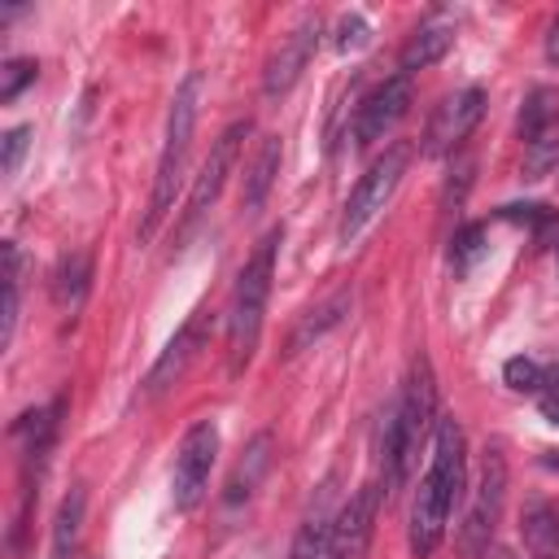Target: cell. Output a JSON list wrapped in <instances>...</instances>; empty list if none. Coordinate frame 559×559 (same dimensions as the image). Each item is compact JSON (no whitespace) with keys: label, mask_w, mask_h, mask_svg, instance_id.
Segmentation results:
<instances>
[{"label":"cell","mask_w":559,"mask_h":559,"mask_svg":"<svg viewBox=\"0 0 559 559\" xmlns=\"http://www.w3.org/2000/svg\"><path fill=\"white\" fill-rule=\"evenodd\" d=\"M463 489H467V441H463V424L454 415H441L437 419V441H432V463L415 489V502H411V555L415 559H428L441 537H445V524L454 515V507L463 502Z\"/></svg>","instance_id":"6da1fadb"},{"label":"cell","mask_w":559,"mask_h":559,"mask_svg":"<svg viewBox=\"0 0 559 559\" xmlns=\"http://www.w3.org/2000/svg\"><path fill=\"white\" fill-rule=\"evenodd\" d=\"M437 380H432V362L419 354L411 362V376L402 384L397 406L384 419V441H380V489L384 498H393L402 489V480L415 467V454L424 445V437L437 428Z\"/></svg>","instance_id":"7a4b0ae2"},{"label":"cell","mask_w":559,"mask_h":559,"mask_svg":"<svg viewBox=\"0 0 559 559\" xmlns=\"http://www.w3.org/2000/svg\"><path fill=\"white\" fill-rule=\"evenodd\" d=\"M280 240H284V227H271L236 275L231 306H227V371L231 376H245V367L253 362V349L262 341V314H266V297H271V280H275Z\"/></svg>","instance_id":"3957f363"},{"label":"cell","mask_w":559,"mask_h":559,"mask_svg":"<svg viewBox=\"0 0 559 559\" xmlns=\"http://www.w3.org/2000/svg\"><path fill=\"white\" fill-rule=\"evenodd\" d=\"M197 109H201V74L192 70V74L175 87V100H170L166 144H162V157H157L148 214H144V223H140V245H148V240H153V231L162 227V218L170 214V205H175V197H179L183 162H188V144H192V131H197Z\"/></svg>","instance_id":"277c9868"},{"label":"cell","mask_w":559,"mask_h":559,"mask_svg":"<svg viewBox=\"0 0 559 559\" xmlns=\"http://www.w3.org/2000/svg\"><path fill=\"white\" fill-rule=\"evenodd\" d=\"M411 157H415V148H411L406 140H393V144L367 166V175L354 183V192H349V201H345V210H341V245H354V240L376 223V214L393 201V192H397V183H402Z\"/></svg>","instance_id":"5b68a950"},{"label":"cell","mask_w":559,"mask_h":559,"mask_svg":"<svg viewBox=\"0 0 559 559\" xmlns=\"http://www.w3.org/2000/svg\"><path fill=\"white\" fill-rule=\"evenodd\" d=\"M502 502H507V459L502 450H485V463H480V480H476V493L467 502V515L459 524V559H485L489 546H493V533H498V520H502Z\"/></svg>","instance_id":"8992f818"},{"label":"cell","mask_w":559,"mask_h":559,"mask_svg":"<svg viewBox=\"0 0 559 559\" xmlns=\"http://www.w3.org/2000/svg\"><path fill=\"white\" fill-rule=\"evenodd\" d=\"M214 459H218V428H214V419H197L183 432L179 454H175V476H170V502H175V511L188 515V511H197L205 502Z\"/></svg>","instance_id":"52a82bcc"},{"label":"cell","mask_w":559,"mask_h":559,"mask_svg":"<svg viewBox=\"0 0 559 559\" xmlns=\"http://www.w3.org/2000/svg\"><path fill=\"white\" fill-rule=\"evenodd\" d=\"M249 131H253V122H249V118H240V122H231V127H223V131H218V140H214L210 157L201 162V175H197V183H192V192H188L183 223H179V236H175V240H183V236L205 218V210L218 201V192H223L227 175L236 170V157H240V144H245V135H249Z\"/></svg>","instance_id":"ba28073f"},{"label":"cell","mask_w":559,"mask_h":559,"mask_svg":"<svg viewBox=\"0 0 559 559\" xmlns=\"http://www.w3.org/2000/svg\"><path fill=\"white\" fill-rule=\"evenodd\" d=\"M384 489L376 480L358 485L349 493V502L336 511L332 520V542H328V559H367L371 537H376V515H380Z\"/></svg>","instance_id":"9c48e42d"},{"label":"cell","mask_w":559,"mask_h":559,"mask_svg":"<svg viewBox=\"0 0 559 559\" xmlns=\"http://www.w3.org/2000/svg\"><path fill=\"white\" fill-rule=\"evenodd\" d=\"M411 100H415V87H411V74H389L380 87H371L354 114V144L358 148H371L376 140H384L406 114H411Z\"/></svg>","instance_id":"30bf717a"},{"label":"cell","mask_w":559,"mask_h":559,"mask_svg":"<svg viewBox=\"0 0 559 559\" xmlns=\"http://www.w3.org/2000/svg\"><path fill=\"white\" fill-rule=\"evenodd\" d=\"M480 114H485V92L480 87H463V92H450L437 109H432V118H428V127H424V153L428 157H445V153H454L467 135H472V127L480 122Z\"/></svg>","instance_id":"8fae6325"},{"label":"cell","mask_w":559,"mask_h":559,"mask_svg":"<svg viewBox=\"0 0 559 559\" xmlns=\"http://www.w3.org/2000/svg\"><path fill=\"white\" fill-rule=\"evenodd\" d=\"M314 44H319V13H306L288 35H280V48L271 52V61L262 70V96L266 100H280L301 79V70L314 57Z\"/></svg>","instance_id":"7c38bea8"},{"label":"cell","mask_w":559,"mask_h":559,"mask_svg":"<svg viewBox=\"0 0 559 559\" xmlns=\"http://www.w3.org/2000/svg\"><path fill=\"white\" fill-rule=\"evenodd\" d=\"M205 332H210V310L197 306V310L183 319V328L166 341V349L157 354V362L148 367V376H144V393H148V397H162L170 384L183 380L188 362H192V358L201 354V345H205Z\"/></svg>","instance_id":"4fadbf2b"},{"label":"cell","mask_w":559,"mask_h":559,"mask_svg":"<svg viewBox=\"0 0 559 559\" xmlns=\"http://www.w3.org/2000/svg\"><path fill=\"white\" fill-rule=\"evenodd\" d=\"M349 301H354V293H349V288H336V293H332V297H323L314 310H306V314L297 319V328L288 332L284 354L293 358V354H301L310 341H319L323 332H332V328H336V323L349 314Z\"/></svg>","instance_id":"5bb4252c"},{"label":"cell","mask_w":559,"mask_h":559,"mask_svg":"<svg viewBox=\"0 0 559 559\" xmlns=\"http://www.w3.org/2000/svg\"><path fill=\"white\" fill-rule=\"evenodd\" d=\"M520 537L528 559H559V515L550 502L528 498L520 511Z\"/></svg>","instance_id":"9a60e30c"},{"label":"cell","mask_w":559,"mask_h":559,"mask_svg":"<svg viewBox=\"0 0 559 559\" xmlns=\"http://www.w3.org/2000/svg\"><path fill=\"white\" fill-rule=\"evenodd\" d=\"M332 520H336L332 493L323 489V493L314 498V507L306 511V520H301V528H297V537H293V546H288V559H328Z\"/></svg>","instance_id":"2e32d148"},{"label":"cell","mask_w":559,"mask_h":559,"mask_svg":"<svg viewBox=\"0 0 559 559\" xmlns=\"http://www.w3.org/2000/svg\"><path fill=\"white\" fill-rule=\"evenodd\" d=\"M275 175H280V135H262L253 162L245 166V183H240V205H245L249 214L262 210V201L271 197Z\"/></svg>","instance_id":"e0dca14e"},{"label":"cell","mask_w":559,"mask_h":559,"mask_svg":"<svg viewBox=\"0 0 559 559\" xmlns=\"http://www.w3.org/2000/svg\"><path fill=\"white\" fill-rule=\"evenodd\" d=\"M450 44H454V26H450V22H428V26H419V31L406 39V48H402V74H415V70L437 66V61L450 52Z\"/></svg>","instance_id":"ac0fdd59"},{"label":"cell","mask_w":559,"mask_h":559,"mask_svg":"<svg viewBox=\"0 0 559 559\" xmlns=\"http://www.w3.org/2000/svg\"><path fill=\"white\" fill-rule=\"evenodd\" d=\"M555 131H559V92L555 87H533L524 109H520V140L537 144Z\"/></svg>","instance_id":"d6986e66"},{"label":"cell","mask_w":559,"mask_h":559,"mask_svg":"<svg viewBox=\"0 0 559 559\" xmlns=\"http://www.w3.org/2000/svg\"><path fill=\"white\" fill-rule=\"evenodd\" d=\"M83 511H87V489L74 485L61 507H57V520H52V559H70L74 546H79V528H83Z\"/></svg>","instance_id":"ffe728a7"},{"label":"cell","mask_w":559,"mask_h":559,"mask_svg":"<svg viewBox=\"0 0 559 559\" xmlns=\"http://www.w3.org/2000/svg\"><path fill=\"white\" fill-rule=\"evenodd\" d=\"M87 284H92V258L79 249V253H66L61 266H57V280H52V297L61 310H79L83 297H87Z\"/></svg>","instance_id":"44dd1931"},{"label":"cell","mask_w":559,"mask_h":559,"mask_svg":"<svg viewBox=\"0 0 559 559\" xmlns=\"http://www.w3.org/2000/svg\"><path fill=\"white\" fill-rule=\"evenodd\" d=\"M266 467H271V432H258V437L249 441V450H245V459H240V467H236L231 485H227V502L249 498Z\"/></svg>","instance_id":"7402d4cb"},{"label":"cell","mask_w":559,"mask_h":559,"mask_svg":"<svg viewBox=\"0 0 559 559\" xmlns=\"http://www.w3.org/2000/svg\"><path fill=\"white\" fill-rule=\"evenodd\" d=\"M454 249H450V262H454V271H467L480 253H485V227L480 223H467V227H459L454 231V240H450Z\"/></svg>","instance_id":"603a6c76"},{"label":"cell","mask_w":559,"mask_h":559,"mask_svg":"<svg viewBox=\"0 0 559 559\" xmlns=\"http://www.w3.org/2000/svg\"><path fill=\"white\" fill-rule=\"evenodd\" d=\"M502 380L515 389V393H537L542 384H546V371H542V362H533V358H507V367H502Z\"/></svg>","instance_id":"cb8c5ba5"},{"label":"cell","mask_w":559,"mask_h":559,"mask_svg":"<svg viewBox=\"0 0 559 559\" xmlns=\"http://www.w3.org/2000/svg\"><path fill=\"white\" fill-rule=\"evenodd\" d=\"M35 74H39V66H35L31 57H13V61H4V70H0V100H4V105L17 100V92H22L26 83H35Z\"/></svg>","instance_id":"d4e9b609"},{"label":"cell","mask_w":559,"mask_h":559,"mask_svg":"<svg viewBox=\"0 0 559 559\" xmlns=\"http://www.w3.org/2000/svg\"><path fill=\"white\" fill-rule=\"evenodd\" d=\"M371 44V22L362 17V13H345L341 22H336V48L341 52H358V48H367Z\"/></svg>","instance_id":"484cf974"},{"label":"cell","mask_w":559,"mask_h":559,"mask_svg":"<svg viewBox=\"0 0 559 559\" xmlns=\"http://www.w3.org/2000/svg\"><path fill=\"white\" fill-rule=\"evenodd\" d=\"M26 140H31V127L4 131V140H0V170H4V175L17 170V162H22V153H26Z\"/></svg>","instance_id":"4316f807"},{"label":"cell","mask_w":559,"mask_h":559,"mask_svg":"<svg viewBox=\"0 0 559 559\" xmlns=\"http://www.w3.org/2000/svg\"><path fill=\"white\" fill-rule=\"evenodd\" d=\"M502 218H537L542 223L550 214H546V205H502Z\"/></svg>","instance_id":"83f0119b"},{"label":"cell","mask_w":559,"mask_h":559,"mask_svg":"<svg viewBox=\"0 0 559 559\" xmlns=\"http://www.w3.org/2000/svg\"><path fill=\"white\" fill-rule=\"evenodd\" d=\"M537 411H542V419H546V424H559V389H550V393H542V402H537Z\"/></svg>","instance_id":"f1b7e54d"},{"label":"cell","mask_w":559,"mask_h":559,"mask_svg":"<svg viewBox=\"0 0 559 559\" xmlns=\"http://www.w3.org/2000/svg\"><path fill=\"white\" fill-rule=\"evenodd\" d=\"M546 61H550V66H559V13H555L550 35H546Z\"/></svg>","instance_id":"f546056e"},{"label":"cell","mask_w":559,"mask_h":559,"mask_svg":"<svg viewBox=\"0 0 559 559\" xmlns=\"http://www.w3.org/2000/svg\"><path fill=\"white\" fill-rule=\"evenodd\" d=\"M493 559H515V550H493Z\"/></svg>","instance_id":"4dcf8cb0"},{"label":"cell","mask_w":559,"mask_h":559,"mask_svg":"<svg viewBox=\"0 0 559 559\" xmlns=\"http://www.w3.org/2000/svg\"><path fill=\"white\" fill-rule=\"evenodd\" d=\"M555 262H559V253H555Z\"/></svg>","instance_id":"1f68e13d"}]
</instances>
